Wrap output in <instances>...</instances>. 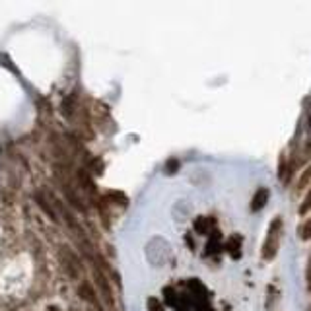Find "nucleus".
I'll return each mask as SVG.
<instances>
[{"label": "nucleus", "instance_id": "20e7f679", "mask_svg": "<svg viewBox=\"0 0 311 311\" xmlns=\"http://www.w3.org/2000/svg\"><path fill=\"white\" fill-rule=\"evenodd\" d=\"M96 278H98V284H100L101 292H103V296H105V299L107 301H113L111 298V288H109V284H107V280H105V276L100 273V271H96Z\"/></svg>", "mask_w": 311, "mask_h": 311}, {"label": "nucleus", "instance_id": "f257e3e1", "mask_svg": "<svg viewBox=\"0 0 311 311\" xmlns=\"http://www.w3.org/2000/svg\"><path fill=\"white\" fill-rule=\"evenodd\" d=\"M280 237H282V220L280 218H274L269 230H266V237H264V243H262V259L264 261H273L274 257L278 255V249H280Z\"/></svg>", "mask_w": 311, "mask_h": 311}, {"label": "nucleus", "instance_id": "423d86ee", "mask_svg": "<svg viewBox=\"0 0 311 311\" xmlns=\"http://www.w3.org/2000/svg\"><path fill=\"white\" fill-rule=\"evenodd\" d=\"M80 296L90 301V303H94V305H98V301H96V296H94V292H92V288L87 286V284H82L80 286Z\"/></svg>", "mask_w": 311, "mask_h": 311}, {"label": "nucleus", "instance_id": "0eeeda50", "mask_svg": "<svg viewBox=\"0 0 311 311\" xmlns=\"http://www.w3.org/2000/svg\"><path fill=\"white\" fill-rule=\"evenodd\" d=\"M299 237H301L303 241H309L311 239V220H307L305 224L299 228Z\"/></svg>", "mask_w": 311, "mask_h": 311}, {"label": "nucleus", "instance_id": "ddd939ff", "mask_svg": "<svg viewBox=\"0 0 311 311\" xmlns=\"http://www.w3.org/2000/svg\"><path fill=\"white\" fill-rule=\"evenodd\" d=\"M307 288L311 290V257H309V262H307Z\"/></svg>", "mask_w": 311, "mask_h": 311}, {"label": "nucleus", "instance_id": "9d476101", "mask_svg": "<svg viewBox=\"0 0 311 311\" xmlns=\"http://www.w3.org/2000/svg\"><path fill=\"white\" fill-rule=\"evenodd\" d=\"M148 309H150V311H163V309H162V303H160V299L150 298V299H148Z\"/></svg>", "mask_w": 311, "mask_h": 311}, {"label": "nucleus", "instance_id": "1a4fd4ad", "mask_svg": "<svg viewBox=\"0 0 311 311\" xmlns=\"http://www.w3.org/2000/svg\"><path fill=\"white\" fill-rule=\"evenodd\" d=\"M179 169V162L175 160V158H171V160H167V163H165V173H175Z\"/></svg>", "mask_w": 311, "mask_h": 311}, {"label": "nucleus", "instance_id": "6e6552de", "mask_svg": "<svg viewBox=\"0 0 311 311\" xmlns=\"http://www.w3.org/2000/svg\"><path fill=\"white\" fill-rule=\"evenodd\" d=\"M309 210H311V191L307 193V197L303 199V202H301V206H299V214H301V216H305Z\"/></svg>", "mask_w": 311, "mask_h": 311}, {"label": "nucleus", "instance_id": "f8f14e48", "mask_svg": "<svg viewBox=\"0 0 311 311\" xmlns=\"http://www.w3.org/2000/svg\"><path fill=\"white\" fill-rule=\"evenodd\" d=\"M62 111H64V115H72V98L64 100V103H62Z\"/></svg>", "mask_w": 311, "mask_h": 311}, {"label": "nucleus", "instance_id": "f03ea898", "mask_svg": "<svg viewBox=\"0 0 311 311\" xmlns=\"http://www.w3.org/2000/svg\"><path fill=\"white\" fill-rule=\"evenodd\" d=\"M269 197H271V193H269V189H264V187H261L257 193H255V197H253V200H251V210L253 212H259L264 208V204L269 202Z\"/></svg>", "mask_w": 311, "mask_h": 311}, {"label": "nucleus", "instance_id": "39448f33", "mask_svg": "<svg viewBox=\"0 0 311 311\" xmlns=\"http://www.w3.org/2000/svg\"><path fill=\"white\" fill-rule=\"evenodd\" d=\"M62 191H64V195H66V199L70 200V204L76 206V208H80V210H84V204H82V200L78 199L74 195V191L70 189V185H62Z\"/></svg>", "mask_w": 311, "mask_h": 311}, {"label": "nucleus", "instance_id": "9b49d317", "mask_svg": "<svg viewBox=\"0 0 311 311\" xmlns=\"http://www.w3.org/2000/svg\"><path fill=\"white\" fill-rule=\"evenodd\" d=\"M309 181H311V163H309V167L303 171V175H301V179H299V187H305Z\"/></svg>", "mask_w": 311, "mask_h": 311}, {"label": "nucleus", "instance_id": "7ed1b4c3", "mask_svg": "<svg viewBox=\"0 0 311 311\" xmlns=\"http://www.w3.org/2000/svg\"><path fill=\"white\" fill-rule=\"evenodd\" d=\"M35 200H37V202H39V206H41L43 210H45V212H47V214H49V216H51V220H55V222H59V214H57V210H55V208L51 206L49 202H47V199H45V197H43L41 193H37V195H35Z\"/></svg>", "mask_w": 311, "mask_h": 311}, {"label": "nucleus", "instance_id": "4468645a", "mask_svg": "<svg viewBox=\"0 0 311 311\" xmlns=\"http://www.w3.org/2000/svg\"><path fill=\"white\" fill-rule=\"evenodd\" d=\"M305 154L311 156V138H309V142H307V146H305Z\"/></svg>", "mask_w": 311, "mask_h": 311}]
</instances>
